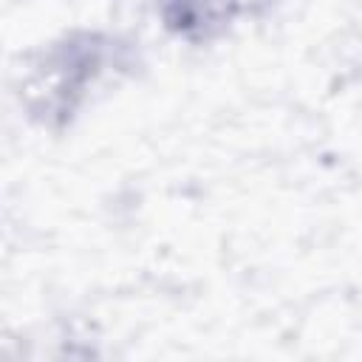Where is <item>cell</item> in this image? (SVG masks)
<instances>
[{
	"instance_id": "cell-1",
	"label": "cell",
	"mask_w": 362,
	"mask_h": 362,
	"mask_svg": "<svg viewBox=\"0 0 362 362\" xmlns=\"http://www.w3.org/2000/svg\"><path fill=\"white\" fill-rule=\"evenodd\" d=\"M226 14V0H167V23L184 34H204Z\"/></svg>"
}]
</instances>
